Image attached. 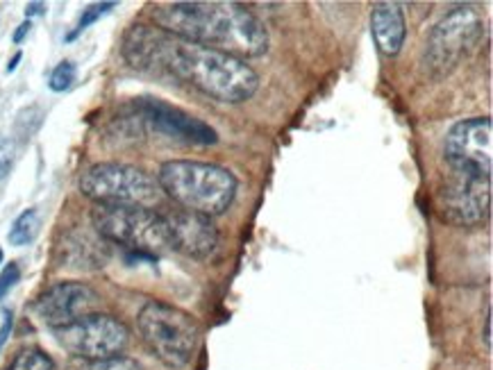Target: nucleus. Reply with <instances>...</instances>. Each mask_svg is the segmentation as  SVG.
I'll return each mask as SVG.
<instances>
[{
  "mask_svg": "<svg viewBox=\"0 0 493 370\" xmlns=\"http://www.w3.org/2000/svg\"><path fill=\"white\" fill-rule=\"evenodd\" d=\"M443 157L451 171L491 178L493 120L489 116H475L455 123L443 141Z\"/></svg>",
  "mask_w": 493,
  "mask_h": 370,
  "instance_id": "9",
  "label": "nucleus"
},
{
  "mask_svg": "<svg viewBox=\"0 0 493 370\" xmlns=\"http://www.w3.org/2000/svg\"><path fill=\"white\" fill-rule=\"evenodd\" d=\"M484 37V21L471 5H459L448 12L425 42L423 66L432 78L451 75L468 55L475 52Z\"/></svg>",
  "mask_w": 493,
  "mask_h": 370,
  "instance_id": "6",
  "label": "nucleus"
},
{
  "mask_svg": "<svg viewBox=\"0 0 493 370\" xmlns=\"http://www.w3.org/2000/svg\"><path fill=\"white\" fill-rule=\"evenodd\" d=\"M5 370H55V361L39 348H23L7 364Z\"/></svg>",
  "mask_w": 493,
  "mask_h": 370,
  "instance_id": "17",
  "label": "nucleus"
},
{
  "mask_svg": "<svg viewBox=\"0 0 493 370\" xmlns=\"http://www.w3.org/2000/svg\"><path fill=\"white\" fill-rule=\"evenodd\" d=\"M46 12V5L43 3H30V5L26 7V16L30 19V16H37V14H43Z\"/></svg>",
  "mask_w": 493,
  "mask_h": 370,
  "instance_id": "26",
  "label": "nucleus"
},
{
  "mask_svg": "<svg viewBox=\"0 0 493 370\" xmlns=\"http://www.w3.org/2000/svg\"><path fill=\"white\" fill-rule=\"evenodd\" d=\"M371 32L375 46L387 58H396L403 50L404 37H407V23L400 5L396 3H378L371 10Z\"/></svg>",
  "mask_w": 493,
  "mask_h": 370,
  "instance_id": "15",
  "label": "nucleus"
},
{
  "mask_svg": "<svg viewBox=\"0 0 493 370\" xmlns=\"http://www.w3.org/2000/svg\"><path fill=\"white\" fill-rule=\"evenodd\" d=\"M19 281H21V268H19L16 261H10V264L3 268V273H0V300H3Z\"/></svg>",
  "mask_w": 493,
  "mask_h": 370,
  "instance_id": "21",
  "label": "nucleus"
},
{
  "mask_svg": "<svg viewBox=\"0 0 493 370\" xmlns=\"http://www.w3.org/2000/svg\"><path fill=\"white\" fill-rule=\"evenodd\" d=\"M132 110L143 126L150 127L155 135L168 136L180 143H194V146H214L219 141L216 130L207 126L205 120L196 119L158 98H137Z\"/></svg>",
  "mask_w": 493,
  "mask_h": 370,
  "instance_id": "11",
  "label": "nucleus"
},
{
  "mask_svg": "<svg viewBox=\"0 0 493 370\" xmlns=\"http://www.w3.org/2000/svg\"><path fill=\"white\" fill-rule=\"evenodd\" d=\"M116 7V3H96V5H89L87 10L82 12V16H80L78 26H75L73 32H69V37H66V42H73V39H78L80 35H82L84 30L89 26H94L96 21H98L100 16H105L107 12H112Z\"/></svg>",
  "mask_w": 493,
  "mask_h": 370,
  "instance_id": "19",
  "label": "nucleus"
},
{
  "mask_svg": "<svg viewBox=\"0 0 493 370\" xmlns=\"http://www.w3.org/2000/svg\"><path fill=\"white\" fill-rule=\"evenodd\" d=\"M21 59H23V52H16L14 58L10 59V64H7V73H14L16 66H19V62H21Z\"/></svg>",
  "mask_w": 493,
  "mask_h": 370,
  "instance_id": "27",
  "label": "nucleus"
},
{
  "mask_svg": "<svg viewBox=\"0 0 493 370\" xmlns=\"http://www.w3.org/2000/svg\"><path fill=\"white\" fill-rule=\"evenodd\" d=\"M166 235L171 251H178L191 259H210L219 248V232L207 216L194 214L187 209L166 212Z\"/></svg>",
  "mask_w": 493,
  "mask_h": 370,
  "instance_id": "13",
  "label": "nucleus"
},
{
  "mask_svg": "<svg viewBox=\"0 0 493 370\" xmlns=\"http://www.w3.org/2000/svg\"><path fill=\"white\" fill-rule=\"evenodd\" d=\"M12 312H5V320H3V325H0V350H3V345L7 343V339H10V332H12Z\"/></svg>",
  "mask_w": 493,
  "mask_h": 370,
  "instance_id": "23",
  "label": "nucleus"
},
{
  "mask_svg": "<svg viewBox=\"0 0 493 370\" xmlns=\"http://www.w3.org/2000/svg\"><path fill=\"white\" fill-rule=\"evenodd\" d=\"M484 343L491 350V307H487V319H484Z\"/></svg>",
  "mask_w": 493,
  "mask_h": 370,
  "instance_id": "25",
  "label": "nucleus"
},
{
  "mask_svg": "<svg viewBox=\"0 0 493 370\" xmlns=\"http://www.w3.org/2000/svg\"><path fill=\"white\" fill-rule=\"evenodd\" d=\"M30 27H32V23L30 21H26V23H21V26L16 27V32H14V43L16 46H19V43H23V39L27 37V35H30Z\"/></svg>",
  "mask_w": 493,
  "mask_h": 370,
  "instance_id": "24",
  "label": "nucleus"
},
{
  "mask_svg": "<svg viewBox=\"0 0 493 370\" xmlns=\"http://www.w3.org/2000/svg\"><path fill=\"white\" fill-rule=\"evenodd\" d=\"M94 232L107 243H116L139 255L158 257L171 251L164 216L150 207H121V204H96L91 209Z\"/></svg>",
  "mask_w": 493,
  "mask_h": 370,
  "instance_id": "5",
  "label": "nucleus"
},
{
  "mask_svg": "<svg viewBox=\"0 0 493 370\" xmlns=\"http://www.w3.org/2000/svg\"><path fill=\"white\" fill-rule=\"evenodd\" d=\"M143 343L166 368L180 370L189 364L198 348V325L189 313L173 304L150 300L137 316Z\"/></svg>",
  "mask_w": 493,
  "mask_h": 370,
  "instance_id": "4",
  "label": "nucleus"
},
{
  "mask_svg": "<svg viewBox=\"0 0 493 370\" xmlns=\"http://www.w3.org/2000/svg\"><path fill=\"white\" fill-rule=\"evenodd\" d=\"M121 52L132 68L166 73L219 103H246L259 89V75L243 59L184 42L159 27L132 26L123 37Z\"/></svg>",
  "mask_w": 493,
  "mask_h": 370,
  "instance_id": "1",
  "label": "nucleus"
},
{
  "mask_svg": "<svg viewBox=\"0 0 493 370\" xmlns=\"http://www.w3.org/2000/svg\"><path fill=\"white\" fill-rule=\"evenodd\" d=\"M14 152L16 143L12 139H5L0 143V180L7 178V173L12 171V164H14Z\"/></svg>",
  "mask_w": 493,
  "mask_h": 370,
  "instance_id": "22",
  "label": "nucleus"
},
{
  "mask_svg": "<svg viewBox=\"0 0 493 370\" xmlns=\"http://www.w3.org/2000/svg\"><path fill=\"white\" fill-rule=\"evenodd\" d=\"M75 78H78V66H75L71 59H64V62H59L58 66L53 68L50 80H48V87H50L55 94H62V91L71 89V84L75 82Z\"/></svg>",
  "mask_w": 493,
  "mask_h": 370,
  "instance_id": "18",
  "label": "nucleus"
},
{
  "mask_svg": "<svg viewBox=\"0 0 493 370\" xmlns=\"http://www.w3.org/2000/svg\"><path fill=\"white\" fill-rule=\"evenodd\" d=\"M39 227H42V220H39L37 209H26V212L12 223L7 239H10V243L16 245V248L30 245L32 241L37 239Z\"/></svg>",
  "mask_w": 493,
  "mask_h": 370,
  "instance_id": "16",
  "label": "nucleus"
},
{
  "mask_svg": "<svg viewBox=\"0 0 493 370\" xmlns=\"http://www.w3.org/2000/svg\"><path fill=\"white\" fill-rule=\"evenodd\" d=\"M100 296L82 281H59L55 287L46 289L42 296L35 300L32 312L37 319L46 323L48 328L59 329L75 320L98 313Z\"/></svg>",
  "mask_w": 493,
  "mask_h": 370,
  "instance_id": "12",
  "label": "nucleus"
},
{
  "mask_svg": "<svg viewBox=\"0 0 493 370\" xmlns=\"http://www.w3.org/2000/svg\"><path fill=\"white\" fill-rule=\"evenodd\" d=\"M3 259H5V255H3V248H0V264H3Z\"/></svg>",
  "mask_w": 493,
  "mask_h": 370,
  "instance_id": "28",
  "label": "nucleus"
},
{
  "mask_svg": "<svg viewBox=\"0 0 493 370\" xmlns=\"http://www.w3.org/2000/svg\"><path fill=\"white\" fill-rule=\"evenodd\" d=\"M59 348L71 357L84 361H103L112 357H121L130 343V332L126 325L107 313H91L66 328L53 329Z\"/></svg>",
  "mask_w": 493,
  "mask_h": 370,
  "instance_id": "8",
  "label": "nucleus"
},
{
  "mask_svg": "<svg viewBox=\"0 0 493 370\" xmlns=\"http://www.w3.org/2000/svg\"><path fill=\"white\" fill-rule=\"evenodd\" d=\"M82 370H143V368L137 364V361L130 359V357H112V359L89 361Z\"/></svg>",
  "mask_w": 493,
  "mask_h": 370,
  "instance_id": "20",
  "label": "nucleus"
},
{
  "mask_svg": "<svg viewBox=\"0 0 493 370\" xmlns=\"http://www.w3.org/2000/svg\"><path fill=\"white\" fill-rule=\"evenodd\" d=\"M80 191L96 204L152 207L162 198L158 180L130 164L103 162L82 173Z\"/></svg>",
  "mask_w": 493,
  "mask_h": 370,
  "instance_id": "7",
  "label": "nucleus"
},
{
  "mask_svg": "<svg viewBox=\"0 0 493 370\" xmlns=\"http://www.w3.org/2000/svg\"><path fill=\"white\" fill-rule=\"evenodd\" d=\"M162 193L180 204V209L200 216L226 214L236 198V178L219 164L173 159L162 164L158 173Z\"/></svg>",
  "mask_w": 493,
  "mask_h": 370,
  "instance_id": "3",
  "label": "nucleus"
},
{
  "mask_svg": "<svg viewBox=\"0 0 493 370\" xmlns=\"http://www.w3.org/2000/svg\"><path fill=\"white\" fill-rule=\"evenodd\" d=\"M62 261L64 266L78 268V271H98L110 259V248L107 241L100 235L75 230L62 239Z\"/></svg>",
  "mask_w": 493,
  "mask_h": 370,
  "instance_id": "14",
  "label": "nucleus"
},
{
  "mask_svg": "<svg viewBox=\"0 0 493 370\" xmlns=\"http://www.w3.org/2000/svg\"><path fill=\"white\" fill-rule=\"evenodd\" d=\"M159 30L246 62L268 50L266 26L236 3H168L150 12Z\"/></svg>",
  "mask_w": 493,
  "mask_h": 370,
  "instance_id": "2",
  "label": "nucleus"
},
{
  "mask_svg": "<svg viewBox=\"0 0 493 370\" xmlns=\"http://www.w3.org/2000/svg\"><path fill=\"white\" fill-rule=\"evenodd\" d=\"M443 219L457 227H478L491 212V178L451 171L439 191Z\"/></svg>",
  "mask_w": 493,
  "mask_h": 370,
  "instance_id": "10",
  "label": "nucleus"
}]
</instances>
